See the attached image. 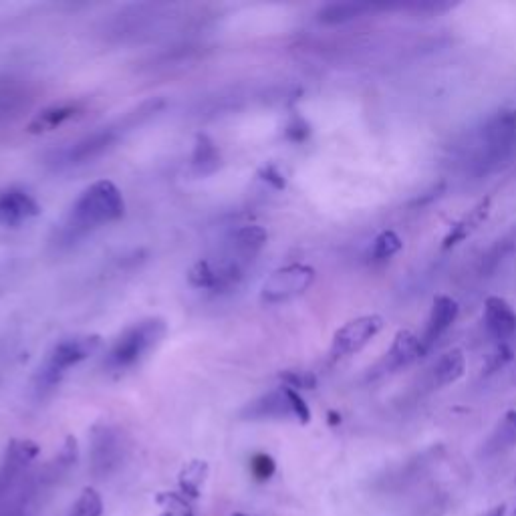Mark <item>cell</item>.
<instances>
[{
    "instance_id": "8992f818",
    "label": "cell",
    "mask_w": 516,
    "mask_h": 516,
    "mask_svg": "<svg viewBox=\"0 0 516 516\" xmlns=\"http://www.w3.org/2000/svg\"><path fill=\"white\" fill-rule=\"evenodd\" d=\"M242 418L246 420H287L295 418L301 424H309L311 410L305 404V400L297 394L293 387H279L265 394L263 398L254 400L248 404L242 412Z\"/></svg>"
},
{
    "instance_id": "9a60e30c",
    "label": "cell",
    "mask_w": 516,
    "mask_h": 516,
    "mask_svg": "<svg viewBox=\"0 0 516 516\" xmlns=\"http://www.w3.org/2000/svg\"><path fill=\"white\" fill-rule=\"evenodd\" d=\"M490 204H492V198H490V196L482 198L468 214H464L456 224H452L450 232H448L446 238H444L442 248L448 250V248L460 244L462 240H466L470 234H474V232L478 230V226L488 218V214H490Z\"/></svg>"
},
{
    "instance_id": "5bb4252c",
    "label": "cell",
    "mask_w": 516,
    "mask_h": 516,
    "mask_svg": "<svg viewBox=\"0 0 516 516\" xmlns=\"http://www.w3.org/2000/svg\"><path fill=\"white\" fill-rule=\"evenodd\" d=\"M385 355H387L385 357L387 369H400V367H406V365L414 363L416 359L424 357L426 349H424V343H422V339L418 335H414L408 329H402L394 337V343H392L390 351H387Z\"/></svg>"
},
{
    "instance_id": "3957f363",
    "label": "cell",
    "mask_w": 516,
    "mask_h": 516,
    "mask_svg": "<svg viewBox=\"0 0 516 516\" xmlns=\"http://www.w3.org/2000/svg\"><path fill=\"white\" fill-rule=\"evenodd\" d=\"M168 333V325L160 317L144 319L132 327H127L107 351L103 361L105 369L111 373H125L140 365L150 351H154Z\"/></svg>"
},
{
    "instance_id": "f546056e",
    "label": "cell",
    "mask_w": 516,
    "mask_h": 516,
    "mask_svg": "<svg viewBox=\"0 0 516 516\" xmlns=\"http://www.w3.org/2000/svg\"><path fill=\"white\" fill-rule=\"evenodd\" d=\"M510 359H512V351L504 343H500L496 347V351L488 355V371H496V369L504 367Z\"/></svg>"
},
{
    "instance_id": "f1b7e54d",
    "label": "cell",
    "mask_w": 516,
    "mask_h": 516,
    "mask_svg": "<svg viewBox=\"0 0 516 516\" xmlns=\"http://www.w3.org/2000/svg\"><path fill=\"white\" fill-rule=\"evenodd\" d=\"M309 136V125L303 117H293V121L287 127V138L291 142H303Z\"/></svg>"
},
{
    "instance_id": "6da1fadb",
    "label": "cell",
    "mask_w": 516,
    "mask_h": 516,
    "mask_svg": "<svg viewBox=\"0 0 516 516\" xmlns=\"http://www.w3.org/2000/svg\"><path fill=\"white\" fill-rule=\"evenodd\" d=\"M125 202L119 188L109 180H99L85 188L71 206L59 228V242L71 244L87 236L95 228L115 222L123 216Z\"/></svg>"
},
{
    "instance_id": "d6986e66",
    "label": "cell",
    "mask_w": 516,
    "mask_h": 516,
    "mask_svg": "<svg viewBox=\"0 0 516 516\" xmlns=\"http://www.w3.org/2000/svg\"><path fill=\"white\" fill-rule=\"evenodd\" d=\"M81 113L79 103H61V105H51L43 109L41 113L35 115V119L29 123L31 134H45L51 129H57L59 125L67 123L69 119H75Z\"/></svg>"
},
{
    "instance_id": "52a82bcc",
    "label": "cell",
    "mask_w": 516,
    "mask_h": 516,
    "mask_svg": "<svg viewBox=\"0 0 516 516\" xmlns=\"http://www.w3.org/2000/svg\"><path fill=\"white\" fill-rule=\"evenodd\" d=\"M244 267L246 263L232 252L222 258H204L190 269L188 281L196 289L222 293L234 289L242 281Z\"/></svg>"
},
{
    "instance_id": "e0dca14e",
    "label": "cell",
    "mask_w": 516,
    "mask_h": 516,
    "mask_svg": "<svg viewBox=\"0 0 516 516\" xmlns=\"http://www.w3.org/2000/svg\"><path fill=\"white\" fill-rule=\"evenodd\" d=\"M516 448V410H508L484 442V456L494 458Z\"/></svg>"
},
{
    "instance_id": "5b68a950",
    "label": "cell",
    "mask_w": 516,
    "mask_h": 516,
    "mask_svg": "<svg viewBox=\"0 0 516 516\" xmlns=\"http://www.w3.org/2000/svg\"><path fill=\"white\" fill-rule=\"evenodd\" d=\"M101 347L103 341L99 335H75L61 339L35 373V392L43 396L55 390L71 367L95 355Z\"/></svg>"
},
{
    "instance_id": "4316f807",
    "label": "cell",
    "mask_w": 516,
    "mask_h": 516,
    "mask_svg": "<svg viewBox=\"0 0 516 516\" xmlns=\"http://www.w3.org/2000/svg\"><path fill=\"white\" fill-rule=\"evenodd\" d=\"M275 470H277V464H275V460L269 454H256V456H252L250 472H252V476L256 480H261V482L269 480L275 474Z\"/></svg>"
},
{
    "instance_id": "4fadbf2b",
    "label": "cell",
    "mask_w": 516,
    "mask_h": 516,
    "mask_svg": "<svg viewBox=\"0 0 516 516\" xmlns=\"http://www.w3.org/2000/svg\"><path fill=\"white\" fill-rule=\"evenodd\" d=\"M484 325L492 339L504 343L516 333V311L502 297H488L484 305Z\"/></svg>"
},
{
    "instance_id": "30bf717a",
    "label": "cell",
    "mask_w": 516,
    "mask_h": 516,
    "mask_svg": "<svg viewBox=\"0 0 516 516\" xmlns=\"http://www.w3.org/2000/svg\"><path fill=\"white\" fill-rule=\"evenodd\" d=\"M383 327V319L379 315H365L345 323L333 337L331 343V359H343L357 351H361Z\"/></svg>"
},
{
    "instance_id": "603a6c76",
    "label": "cell",
    "mask_w": 516,
    "mask_h": 516,
    "mask_svg": "<svg viewBox=\"0 0 516 516\" xmlns=\"http://www.w3.org/2000/svg\"><path fill=\"white\" fill-rule=\"evenodd\" d=\"M206 474H208V464L206 462H202V460L190 462L180 474L182 494L190 496V498H198L200 490H202V484L206 480Z\"/></svg>"
},
{
    "instance_id": "ffe728a7",
    "label": "cell",
    "mask_w": 516,
    "mask_h": 516,
    "mask_svg": "<svg viewBox=\"0 0 516 516\" xmlns=\"http://www.w3.org/2000/svg\"><path fill=\"white\" fill-rule=\"evenodd\" d=\"M377 9H379V5L353 3V0H351V3H331V5H325L317 13V19L323 25H343V23L355 21L359 17H365L367 13H373Z\"/></svg>"
},
{
    "instance_id": "d4e9b609",
    "label": "cell",
    "mask_w": 516,
    "mask_h": 516,
    "mask_svg": "<svg viewBox=\"0 0 516 516\" xmlns=\"http://www.w3.org/2000/svg\"><path fill=\"white\" fill-rule=\"evenodd\" d=\"M101 512H103V500L99 492L93 488H85L77 498L71 516H101Z\"/></svg>"
},
{
    "instance_id": "7402d4cb",
    "label": "cell",
    "mask_w": 516,
    "mask_h": 516,
    "mask_svg": "<svg viewBox=\"0 0 516 516\" xmlns=\"http://www.w3.org/2000/svg\"><path fill=\"white\" fill-rule=\"evenodd\" d=\"M466 371V359L464 353L460 349H452L448 353H444L436 365H434V383L438 387L456 383Z\"/></svg>"
},
{
    "instance_id": "8fae6325",
    "label": "cell",
    "mask_w": 516,
    "mask_h": 516,
    "mask_svg": "<svg viewBox=\"0 0 516 516\" xmlns=\"http://www.w3.org/2000/svg\"><path fill=\"white\" fill-rule=\"evenodd\" d=\"M41 214L39 202L21 188L0 192V226H19Z\"/></svg>"
},
{
    "instance_id": "7c38bea8",
    "label": "cell",
    "mask_w": 516,
    "mask_h": 516,
    "mask_svg": "<svg viewBox=\"0 0 516 516\" xmlns=\"http://www.w3.org/2000/svg\"><path fill=\"white\" fill-rule=\"evenodd\" d=\"M458 315H460V305L456 299H452L448 295H438L434 299V305H432V311L428 317V325H426V331L422 337L426 353L456 323Z\"/></svg>"
},
{
    "instance_id": "83f0119b",
    "label": "cell",
    "mask_w": 516,
    "mask_h": 516,
    "mask_svg": "<svg viewBox=\"0 0 516 516\" xmlns=\"http://www.w3.org/2000/svg\"><path fill=\"white\" fill-rule=\"evenodd\" d=\"M283 379L289 383V387H293V390H313L317 385L315 375L309 371H291V373H285Z\"/></svg>"
},
{
    "instance_id": "2e32d148",
    "label": "cell",
    "mask_w": 516,
    "mask_h": 516,
    "mask_svg": "<svg viewBox=\"0 0 516 516\" xmlns=\"http://www.w3.org/2000/svg\"><path fill=\"white\" fill-rule=\"evenodd\" d=\"M267 240H269V234L263 226H256V224L242 226L232 236V254L238 256L240 261L248 263L265 248Z\"/></svg>"
},
{
    "instance_id": "1f68e13d",
    "label": "cell",
    "mask_w": 516,
    "mask_h": 516,
    "mask_svg": "<svg viewBox=\"0 0 516 516\" xmlns=\"http://www.w3.org/2000/svg\"><path fill=\"white\" fill-rule=\"evenodd\" d=\"M263 174H265V180L271 182L275 188H285V178H283V174L275 166H269Z\"/></svg>"
},
{
    "instance_id": "484cf974",
    "label": "cell",
    "mask_w": 516,
    "mask_h": 516,
    "mask_svg": "<svg viewBox=\"0 0 516 516\" xmlns=\"http://www.w3.org/2000/svg\"><path fill=\"white\" fill-rule=\"evenodd\" d=\"M156 500L162 506L160 516H194L188 502L176 492H162Z\"/></svg>"
},
{
    "instance_id": "cb8c5ba5",
    "label": "cell",
    "mask_w": 516,
    "mask_h": 516,
    "mask_svg": "<svg viewBox=\"0 0 516 516\" xmlns=\"http://www.w3.org/2000/svg\"><path fill=\"white\" fill-rule=\"evenodd\" d=\"M404 242L402 238L398 236V232L394 230H383L375 240H373V246H371V258L373 261H387V258H392L394 254H398L402 250Z\"/></svg>"
},
{
    "instance_id": "d6a6232c",
    "label": "cell",
    "mask_w": 516,
    "mask_h": 516,
    "mask_svg": "<svg viewBox=\"0 0 516 516\" xmlns=\"http://www.w3.org/2000/svg\"><path fill=\"white\" fill-rule=\"evenodd\" d=\"M232 516H246V514H232Z\"/></svg>"
},
{
    "instance_id": "277c9868",
    "label": "cell",
    "mask_w": 516,
    "mask_h": 516,
    "mask_svg": "<svg viewBox=\"0 0 516 516\" xmlns=\"http://www.w3.org/2000/svg\"><path fill=\"white\" fill-rule=\"evenodd\" d=\"M516 156V109H498L480 129V150L474 158L478 172H494Z\"/></svg>"
},
{
    "instance_id": "ac0fdd59",
    "label": "cell",
    "mask_w": 516,
    "mask_h": 516,
    "mask_svg": "<svg viewBox=\"0 0 516 516\" xmlns=\"http://www.w3.org/2000/svg\"><path fill=\"white\" fill-rule=\"evenodd\" d=\"M512 254H516V222L500 238H496L494 244L484 252L480 273L484 277H490Z\"/></svg>"
},
{
    "instance_id": "ba28073f",
    "label": "cell",
    "mask_w": 516,
    "mask_h": 516,
    "mask_svg": "<svg viewBox=\"0 0 516 516\" xmlns=\"http://www.w3.org/2000/svg\"><path fill=\"white\" fill-rule=\"evenodd\" d=\"M127 454V442L119 428L101 424L95 426L91 432V448H89V460H91V472L95 478H107L115 474Z\"/></svg>"
},
{
    "instance_id": "9c48e42d",
    "label": "cell",
    "mask_w": 516,
    "mask_h": 516,
    "mask_svg": "<svg viewBox=\"0 0 516 516\" xmlns=\"http://www.w3.org/2000/svg\"><path fill=\"white\" fill-rule=\"evenodd\" d=\"M315 281V271L307 265H289L275 271L261 289V299L269 305L291 301L303 295Z\"/></svg>"
},
{
    "instance_id": "4dcf8cb0",
    "label": "cell",
    "mask_w": 516,
    "mask_h": 516,
    "mask_svg": "<svg viewBox=\"0 0 516 516\" xmlns=\"http://www.w3.org/2000/svg\"><path fill=\"white\" fill-rule=\"evenodd\" d=\"M484 516H516V498L500 502L498 506L488 510Z\"/></svg>"
},
{
    "instance_id": "7a4b0ae2",
    "label": "cell",
    "mask_w": 516,
    "mask_h": 516,
    "mask_svg": "<svg viewBox=\"0 0 516 516\" xmlns=\"http://www.w3.org/2000/svg\"><path fill=\"white\" fill-rule=\"evenodd\" d=\"M158 107H162V101L144 103L140 109H136L134 113H129L123 119V123L99 127L97 132H93L89 136H83V138L55 150L49 156V164L55 166V168H75V166H83V164H89V162L101 158L103 154H107L115 146V142L121 138L125 129L136 127L142 117H150L152 113L158 111Z\"/></svg>"
},
{
    "instance_id": "44dd1931",
    "label": "cell",
    "mask_w": 516,
    "mask_h": 516,
    "mask_svg": "<svg viewBox=\"0 0 516 516\" xmlns=\"http://www.w3.org/2000/svg\"><path fill=\"white\" fill-rule=\"evenodd\" d=\"M220 162H222V158H220L216 144L204 134L198 136L194 152H192V170L198 176H210L220 168Z\"/></svg>"
}]
</instances>
